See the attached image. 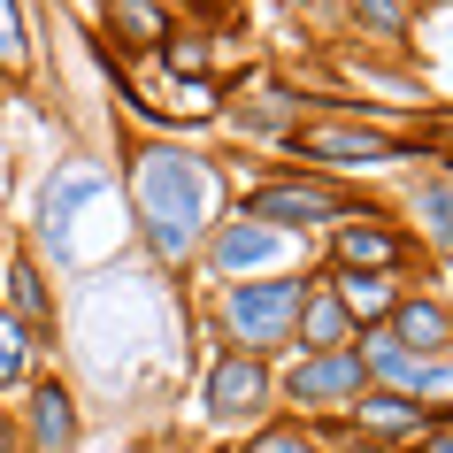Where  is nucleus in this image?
Masks as SVG:
<instances>
[{"label": "nucleus", "mask_w": 453, "mask_h": 453, "mask_svg": "<svg viewBox=\"0 0 453 453\" xmlns=\"http://www.w3.org/2000/svg\"><path fill=\"white\" fill-rule=\"evenodd\" d=\"M361 384H369L361 354H315V361H300V369H292V400L338 407V400H361Z\"/></svg>", "instance_id": "6e6552de"}, {"label": "nucleus", "mask_w": 453, "mask_h": 453, "mask_svg": "<svg viewBox=\"0 0 453 453\" xmlns=\"http://www.w3.org/2000/svg\"><path fill=\"white\" fill-rule=\"evenodd\" d=\"M246 215H254V223H269V231H292V223L338 215V192H323V185H262L254 200H246Z\"/></svg>", "instance_id": "1a4fd4ad"}, {"label": "nucleus", "mask_w": 453, "mask_h": 453, "mask_svg": "<svg viewBox=\"0 0 453 453\" xmlns=\"http://www.w3.org/2000/svg\"><path fill=\"white\" fill-rule=\"evenodd\" d=\"M415 453H453V430H423V438H415Z\"/></svg>", "instance_id": "aec40b11"}, {"label": "nucleus", "mask_w": 453, "mask_h": 453, "mask_svg": "<svg viewBox=\"0 0 453 453\" xmlns=\"http://www.w3.org/2000/svg\"><path fill=\"white\" fill-rule=\"evenodd\" d=\"M292 331H300V346H315V354H346V308H338V292H308Z\"/></svg>", "instance_id": "ddd939ff"}, {"label": "nucleus", "mask_w": 453, "mask_h": 453, "mask_svg": "<svg viewBox=\"0 0 453 453\" xmlns=\"http://www.w3.org/2000/svg\"><path fill=\"white\" fill-rule=\"evenodd\" d=\"M0 453H24V438H16V423L0 415Z\"/></svg>", "instance_id": "412c9836"}, {"label": "nucleus", "mask_w": 453, "mask_h": 453, "mask_svg": "<svg viewBox=\"0 0 453 453\" xmlns=\"http://www.w3.org/2000/svg\"><path fill=\"white\" fill-rule=\"evenodd\" d=\"M77 430H85L77 392L62 377H31L24 384V423H16L24 453H77Z\"/></svg>", "instance_id": "39448f33"}, {"label": "nucleus", "mask_w": 453, "mask_h": 453, "mask_svg": "<svg viewBox=\"0 0 453 453\" xmlns=\"http://www.w3.org/2000/svg\"><path fill=\"white\" fill-rule=\"evenodd\" d=\"M123 185H131V215H139L146 246H154V262L185 269L215 231V169L185 146H139L131 169H123Z\"/></svg>", "instance_id": "f257e3e1"}, {"label": "nucleus", "mask_w": 453, "mask_h": 453, "mask_svg": "<svg viewBox=\"0 0 453 453\" xmlns=\"http://www.w3.org/2000/svg\"><path fill=\"white\" fill-rule=\"evenodd\" d=\"M400 254H407V246L392 239V231H377V223H338V262L361 269V277L384 269V262H400Z\"/></svg>", "instance_id": "4468645a"}, {"label": "nucleus", "mask_w": 453, "mask_h": 453, "mask_svg": "<svg viewBox=\"0 0 453 453\" xmlns=\"http://www.w3.org/2000/svg\"><path fill=\"white\" fill-rule=\"evenodd\" d=\"M354 423H361V430H384V438H392V430H423V407L400 400V392H369V400L354 407Z\"/></svg>", "instance_id": "dca6fc26"}, {"label": "nucleus", "mask_w": 453, "mask_h": 453, "mask_svg": "<svg viewBox=\"0 0 453 453\" xmlns=\"http://www.w3.org/2000/svg\"><path fill=\"white\" fill-rule=\"evenodd\" d=\"M200 407H208V423H254L269 407V361L262 354H231L208 369V392H200Z\"/></svg>", "instance_id": "423d86ee"}, {"label": "nucleus", "mask_w": 453, "mask_h": 453, "mask_svg": "<svg viewBox=\"0 0 453 453\" xmlns=\"http://www.w3.org/2000/svg\"><path fill=\"white\" fill-rule=\"evenodd\" d=\"M116 192V177L100 162H54V177L39 185V223H31V239H39V254H54V262H70V231L77 215L100 208Z\"/></svg>", "instance_id": "f03ea898"}, {"label": "nucleus", "mask_w": 453, "mask_h": 453, "mask_svg": "<svg viewBox=\"0 0 453 453\" xmlns=\"http://www.w3.org/2000/svg\"><path fill=\"white\" fill-rule=\"evenodd\" d=\"M0 315H8L39 354L54 346L62 308H54V285H47V269H39V254H16V246H8V262H0Z\"/></svg>", "instance_id": "20e7f679"}, {"label": "nucleus", "mask_w": 453, "mask_h": 453, "mask_svg": "<svg viewBox=\"0 0 453 453\" xmlns=\"http://www.w3.org/2000/svg\"><path fill=\"white\" fill-rule=\"evenodd\" d=\"M292 154H308V162H338V169H369V162H392L400 146L377 139V131H292Z\"/></svg>", "instance_id": "9d476101"}, {"label": "nucleus", "mask_w": 453, "mask_h": 453, "mask_svg": "<svg viewBox=\"0 0 453 453\" xmlns=\"http://www.w3.org/2000/svg\"><path fill=\"white\" fill-rule=\"evenodd\" d=\"M392 338H400L407 354L423 346V361H430V354H446V346H453V315L430 308V300H407V308L392 315Z\"/></svg>", "instance_id": "f8f14e48"}, {"label": "nucleus", "mask_w": 453, "mask_h": 453, "mask_svg": "<svg viewBox=\"0 0 453 453\" xmlns=\"http://www.w3.org/2000/svg\"><path fill=\"white\" fill-rule=\"evenodd\" d=\"M31 70V24H24V0H0V77H24Z\"/></svg>", "instance_id": "f3484780"}, {"label": "nucleus", "mask_w": 453, "mask_h": 453, "mask_svg": "<svg viewBox=\"0 0 453 453\" xmlns=\"http://www.w3.org/2000/svg\"><path fill=\"white\" fill-rule=\"evenodd\" d=\"M246 453H315V446L300 438V430H262V438H254Z\"/></svg>", "instance_id": "6ab92c4d"}, {"label": "nucleus", "mask_w": 453, "mask_h": 453, "mask_svg": "<svg viewBox=\"0 0 453 453\" xmlns=\"http://www.w3.org/2000/svg\"><path fill=\"white\" fill-rule=\"evenodd\" d=\"M300 300L308 285L300 277H262V285H231L223 292V323L239 338V354H262V346H285L292 323H300Z\"/></svg>", "instance_id": "7ed1b4c3"}, {"label": "nucleus", "mask_w": 453, "mask_h": 453, "mask_svg": "<svg viewBox=\"0 0 453 453\" xmlns=\"http://www.w3.org/2000/svg\"><path fill=\"white\" fill-rule=\"evenodd\" d=\"M338 308H346V315H384V308H392V292H384V277H361V269H346V277H338Z\"/></svg>", "instance_id": "a211bd4d"}, {"label": "nucleus", "mask_w": 453, "mask_h": 453, "mask_svg": "<svg viewBox=\"0 0 453 453\" xmlns=\"http://www.w3.org/2000/svg\"><path fill=\"white\" fill-rule=\"evenodd\" d=\"M100 24H108V31H116V39H123V47H162V39H169V16H162V8H154V0H100Z\"/></svg>", "instance_id": "9b49d317"}, {"label": "nucleus", "mask_w": 453, "mask_h": 453, "mask_svg": "<svg viewBox=\"0 0 453 453\" xmlns=\"http://www.w3.org/2000/svg\"><path fill=\"white\" fill-rule=\"evenodd\" d=\"M0 262H8V223H0Z\"/></svg>", "instance_id": "4be33fe9"}, {"label": "nucleus", "mask_w": 453, "mask_h": 453, "mask_svg": "<svg viewBox=\"0 0 453 453\" xmlns=\"http://www.w3.org/2000/svg\"><path fill=\"white\" fill-rule=\"evenodd\" d=\"M285 254V231H269V223H254V215H231V223H215L208 231V262L223 269V277H246V269H262Z\"/></svg>", "instance_id": "0eeeda50"}, {"label": "nucleus", "mask_w": 453, "mask_h": 453, "mask_svg": "<svg viewBox=\"0 0 453 453\" xmlns=\"http://www.w3.org/2000/svg\"><path fill=\"white\" fill-rule=\"evenodd\" d=\"M31 377H39V346H31V338L0 315V400H8V392H24Z\"/></svg>", "instance_id": "2eb2a0df"}]
</instances>
